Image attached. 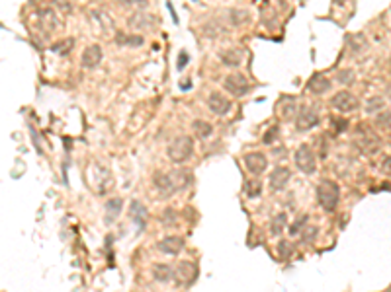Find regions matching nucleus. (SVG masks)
Segmentation results:
<instances>
[{
	"label": "nucleus",
	"instance_id": "1",
	"mask_svg": "<svg viewBox=\"0 0 391 292\" xmlns=\"http://www.w3.org/2000/svg\"><path fill=\"white\" fill-rule=\"evenodd\" d=\"M338 199H340V189H338V185L335 181H331V179L319 181V185H317V201H319V206L325 212H335Z\"/></svg>",
	"mask_w": 391,
	"mask_h": 292
},
{
	"label": "nucleus",
	"instance_id": "2",
	"mask_svg": "<svg viewBox=\"0 0 391 292\" xmlns=\"http://www.w3.org/2000/svg\"><path fill=\"white\" fill-rule=\"evenodd\" d=\"M167 152H168V158H170L174 164L186 162V160L192 156V152H194V141H192V137L180 135V137L172 139L167 148Z\"/></svg>",
	"mask_w": 391,
	"mask_h": 292
},
{
	"label": "nucleus",
	"instance_id": "3",
	"mask_svg": "<svg viewBox=\"0 0 391 292\" xmlns=\"http://www.w3.org/2000/svg\"><path fill=\"white\" fill-rule=\"evenodd\" d=\"M356 146L364 154H376L380 150V137L370 129H366V125H360L356 129Z\"/></svg>",
	"mask_w": 391,
	"mask_h": 292
},
{
	"label": "nucleus",
	"instance_id": "4",
	"mask_svg": "<svg viewBox=\"0 0 391 292\" xmlns=\"http://www.w3.org/2000/svg\"><path fill=\"white\" fill-rule=\"evenodd\" d=\"M293 160H295V166H297L303 174H307V175L315 174L317 160H315V154H313L311 146H307V145L299 146V148L295 150V154H293Z\"/></svg>",
	"mask_w": 391,
	"mask_h": 292
},
{
	"label": "nucleus",
	"instance_id": "5",
	"mask_svg": "<svg viewBox=\"0 0 391 292\" xmlns=\"http://www.w3.org/2000/svg\"><path fill=\"white\" fill-rule=\"evenodd\" d=\"M223 86L231 96H237V97H243L249 90H250V84H249L247 76H245V74H241V72L229 74V76L225 78Z\"/></svg>",
	"mask_w": 391,
	"mask_h": 292
},
{
	"label": "nucleus",
	"instance_id": "6",
	"mask_svg": "<svg viewBox=\"0 0 391 292\" xmlns=\"http://www.w3.org/2000/svg\"><path fill=\"white\" fill-rule=\"evenodd\" d=\"M319 113L315 111V107H307L303 105L299 111H297V117H295V125H297V131H309L313 127L319 125Z\"/></svg>",
	"mask_w": 391,
	"mask_h": 292
},
{
	"label": "nucleus",
	"instance_id": "7",
	"mask_svg": "<svg viewBox=\"0 0 391 292\" xmlns=\"http://www.w3.org/2000/svg\"><path fill=\"white\" fill-rule=\"evenodd\" d=\"M331 105L335 107L336 111H340V113H348V111H354L358 107V99H356V96H352L350 92L342 90V92H336L335 96H333Z\"/></svg>",
	"mask_w": 391,
	"mask_h": 292
},
{
	"label": "nucleus",
	"instance_id": "8",
	"mask_svg": "<svg viewBox=\"0 0 391 292\" xmlns=\"http://www.w3.org/2000/svg\"><path fill=\"white\" fill-rule=\"evenodd\" d=\"M245 166L252 175H260L268 168V158L262 152H249L245 156Z\"/></svg>",
	"mask_w": 391,
	"mask_h": 292
},
{
	"label": "nucleus",
	"instance_id": "9",
	"mask_svg": "<svg viewBox=\"0 0 391 292\" xmlns=\"http://www.w3.org/2000/svg\"><path fill=\"white\" fill-rule=\"evenodd\" d=\"M289 177H291L289 168H285V166H278V168H274V172L270 174V179H268V183H270L272 191H284V189H285V185H287V181H289Z\"/></svg>",
	"mask_w": 391,
	"mask_h": 292
},
{
	"label": "nucleus",
	"instance_id": "10",
	"mask_svg": "<svg viewBox=\"0 0 391 292\" xmlns=\"http://www.w3.org/2000/svg\"><path fill=\"white\" fill-rule=\"evenodd\" d=\"M153 185L157 187V191L161 197H172L176 193V187L170 179V174H163V172H157L153 175Z\"/></svg>",
	"mask_w": 391,
	"mask_h": 292
},
{
	"label": "nucleus",
	"instance_id": "11",
	"mask_svg": "<svg viewBox=\"0 0 391 292\" xmlns=\"http://www.w3.org/2000/svg\"><path fill=\"white\" fill-rule=\"evenodd\" d=\"M157 249L161 253H167V255H178L182 249H184V238L180 236H167L165 240L157 243Z\"/></svg>",
	"mask_w": 391,
	"mask_h": 292
},
{
	"label": "nucleus",
	"instance_id": "12",
	"mask_svg": "<svg viewBox=\"0 0 391 292\" xmlns=\"http://www.w3.org/2000/svg\"><path fill=\"white\" fill-rule=\"evenodd\" d=\"M174 277L178 279V285H180V283H182V285H190V283L198 277V269H196V265H192V263L184 261V263H180V265H178V269H176Z\"/></svg>",
	"mask_w": 391,
	"mask_h": 292
},
{
	"label": "nucleus",
	"instance_id": "13",
	"mask_svg": "<svg viewBox=\"0 0 391 292\" xmlns=\"http://www.w3.org/2000/svg\"><path fill=\"white\" fill-rule=\"evenodd\" d=\"M100 60H102V49L98 45H90V47L84 49V53H82V66L84 68L92 70L100 64Z\"/></svg>",
	"mask_w": 391,
	"mask_h": 292
},
{
	"label": "nucleus",
	"instance_id": "14",
	"mask_svg": "<svg viewBox=\"0 0 391 292\" xmlns=\"http://www.w3.org/2000/svg\"><path fill=\"white\" fill-rule=\"evenodd\" d=\"M208 105H210V109H212L215 115H227L229 109H231V101L225 96H221L219 92H213V94L210 96Z\"/></svg>",
	"mask_w": 391,
	"mask_h": 292
},
{
	"label": "nucleus",
	"instance_id": "15",
	"mask_svg": "<svg viewBox=\"0 0 391 292\" xmlns=\"http://www.w3.org/2000/svg\"><path fill=\"white\" fill-rule=\"evenodd\" d=\"M307 90L313 92L315 96H323L325 92L331 90V80H327V78L321 76V74H313L311 80L307 82Z\"/></svg>",
	"mask_w": 391,
	"mask_h": 292
},
{
	"label": "nucleus",
	"instance_id": "16",
	"mask_svg": "<svg viewBox=\"0 0 391 292\" xmlns=\"http://www.w3.org/2000/svg\"><path fill=\"white\" fill-rule=\"evenodd\" d=\"M127 24H129L131 28H135V29H147V28H153V26L157 24V20H155V16L137 12V14H133V16L127 20Z\"/></svg>",
	"mask_w": 391,
	"mask_h": 292
},
{
	"label": "nucleus",
	"instance_id": "17",
	"mask_svg": "<svg viewBox=\"0 0 391 292\" xmlns=\"http://www.w3.org/2000/svg\"><path fill=\"white\" fill-rule=\"evenodd\" d=\"M170 179H172V183H174L176 191H182L184 187H188V185H190L192 175H190V172H188V170H174V172H170Z\"/></svg>",
	"mask_w": 391,
	"mask_h": 292
},
{
	"label": "nucleus",
	"instance_id": "18",
	"mask_svg": "<svg viewBox=\"0 0 391 292\" xmlns=\"http://www.w3.org/2000/svg\"><path fill=\"white\" fill-rule=\"evenodd\" d=\"M129 210H131V216H133V220H135L137 228L141 230V228L145 226V220H147V208H145V204H143V203H139V201H133Z\"/></svg>",
	"mask_w": 391,
	"mask_h": 292
},
{
	"label": "nucleus",
	"instance_id": "19",
	"mask_svg": "<svg viewBox=\"0 0 391 292\" xmlns=\"http://www.w3.org/2000/svg\"><path fill=\"white\" fill-rule=\"evenodd\" d=\"M172 277H174V271H172L170 265L157 263V265L153 267V279H155L157 283H168Z\"/></svg>",
	"mask_w": 391,
	"mask_h": 292
},
{
	"label": "nucleus",
	"instance_id": "20",
	"mask_svg": "<svg viewBox=\"0 0 391 292\" xmlns=\"http://www.w3.org/2000/svg\"><path fill=\"white\" fill-rule=\"evenodd\" d=\"M243 58V51L241 49H229L227 53H221V60L227 66H239Z\"/></svg>",
	"mask_w": 391,
	"mask_h": 292
},
{
	"label": "nucleus",
	"instance_id": "21",
	"mask_svg": "<svg viewBox=\"0 0 391 292\" xmlns=\"http://www.w3.org/2000/svg\"><path fill=\"white\" fill-rule=\"evenodd\" d=\"M285 222H287V214H285V212H280V214H276V216L272 218V222H270V232H272V236H280V234L284 232Z\"/></svg>",
	"mask_w": 391,
	"mask_h": 292
},
{
	"label": "nucleus",
	"instance_id": "22",
	"mask_svg": "<svg viewBox=\"0 0 391 292\" xmlns=\"http://www.w3.org/2000/svg\"><path fill=\"white\" fill-rule=\"evenodd\" d=\"M119 210H121V199H112V201H108V204H106V222H108V224H112L113 218L119 214Z\"/></svg>",
	"mask_w": 391,
	"mask_h": 292
},
{
	"label": "nucleus",
	"instance_id": "23",
	"mask_svg": "<svg viewBox=\"0 0 391 292\" xmlns=\"http://www.w3.org/2000/svg\"><path fill=\"white\" fill-rule=\"evenodd\" d=\"M115 41L119 45H137V47L143 45V37L141 35H127V33H121V31H117Z\"/></svg>",
	"mask_w": 391,
	"mask_h": 292
},
{
	"label": "nucleus",
	"instance_id": "24",
	"mask_svg": "<svg viewBox=\"0 0 391 292\" xmlns=\"http://www.w3.org/2000/svg\"><path fill=\"white\" fill-rule=\"evenodd\" d=\"M194 131H196V135L200 137V139H208L212 133H213V127L208 123V121H202V119H198V121H194Z\"/></svg>",
	"mask_w": 391,
	"mask_h": 292
},
{
	"label": "nucleus",
	"instance_id": "25",
	"mask_svg": "<svg viewBox=\"0 0 391 292\" xmlns=\"http://www.w3.org/2000/svg\"><path fill=\"white\" fill-rule=\"evenodd\" d=\"M376 125L391 135V111H382V113L376 117Z\"/></svg>",
	"mask_w": 391,
	"mask_h": 292
},
{
	"label": "nucleus",
	"instance_id": "26",
	"mask_svg": "<svg viewBox=\"0 0 391 292\" xmlns=\"http://www.w3.org/2000/svg\"><path fill=\"white\" fill-rule=\"evenodd\" d=\"M260 191H262V185H260L258 179H249V181H245V193H247V197H258Z\"/></svg>",
	"mask_w": 391,
	"mask_h": 292
},
{
	"label": "nucleus",
	"instance_id": "27",
	"mask_svg": "<svg viewBox=\"0 0 391 292\" xmlns=\"http://www.w3.org/2000/svg\"><path fill=\"white\" fill-rule=\"evenodd\" d=\"M247 18H249V14H247L245 10H237V8L229 10V22H231L233 26H239V24L247 22Z\"/></svg>",
	"mask_w": 391,
	"mask_h": 292
},
{
	"label": "nucleus",
	"instance_id": "28",
	"mask_svg": "<svg viewBox=\"0 0 391 292\" xmlns=\"http://www.w3.org/2000/svg\"><path fill=\"white\" fill-rule=\"evenodd\" d=\"M382 109H384V97L374 96L368 99V103H366V111L368 113H376V111H382Z\"/></svg>",
	"mask_w": 391,
	"mask_h": 292
},
{
	"label": "nucleus",
	"instance_id": "29",
	"mask_svg": "<svg viewBox=\"0 0 391 292\" xmlns=\"http://www.w3.org/2000/svg\"><path fill=\"white\" fill-rule=\"evenodd\" d=\"M285 103H287V105H284V101H282V105H280V115H282L284 119H289V117L293 115V111H295L293 97H285Z\"/></svg>",
	"mask_w": 391,
	"mask_h": 292
},
{
	"label": "nucleus",
	"instance_id": "30",
	"mask_svg": "<svg viewBox=\"0 0 391 292\" xmlns=\"http://www.w3.org/2000/svg\"><path fill=\"white\" fill-rule=\"evenodd\" d=\"M72 45H74L72 39H63V41L55 43V45L51 47V51H53V53H59V55H67V53L72 49Z\"/></svg>",
	"mask_w": 391,
	"mask_h": 292
},
{
	"label": "nucleus",
	"instance_id": "31",
	"mask_svg": "<svg viewBox=\"0 0 391 292\" xmlns=\"http://www.w3.org/2000/svg\"><path fill=\"white\" fill-rule=\"evenodd\" d=\"M291 251H293V245L287 242V240H282L278 243V255L280 259H287L289 255H291Z\"/></svg>",
	"mask_w": 391,
	"mask_h": 292
},
{
	"label": "nucleus",
	"instance_id": "32",
	"mask_svg": "<svg viewBox=\"0 0 391 292\" xmlns=\"http://www.w3.org/2000/svg\"><path fill=\"white\" fill-rule=\"evenodd\" d=\"M336 80L340 82V84H352L354 82V72L348 68V70H340L338 74H336Z\"/></svg>",
	"mask_w": 391,
	"mask_h": 292
},
{
	"label": "nucleus",
	"instance_id": "33",
	"mask_svg": "<svg viewBox=\"0 0 391 292\" xmlns=\"http://www.w3.org/2000/svg\"><path fill=\"white\" fill-rule=\"evenodd\" d=\"M317 228L315 226H311V228H307V230H303L301 232V242L303 243H311L313 240H315V236H317Z\"/></svg>",
	"mask_w": 391,
	"mask_h": 292
},
{
	"label": "nucleus",
	"instance_id": "34",
	"mask_svg": "<svg viewBox=\"0 0 391 292\" xmlns=\"http://www.w3.org/2000/svg\"><path fill=\"white\" fill-rule=\"evenodd\" d=\"M176 220H178L176 212H174L172 208H167V210H165V214H163V224H167V226H174V224H176Z\"/></svg>",
	"mask_w": 391,
	"mask_h": 292
},
{
	"label": "nucleus",
	"instance_id": "35",
	"mask_svg": "<svg viewBox=\"0 0 391 292\" xmlns=\"http://www.w3.org/2000/svg\"><path fill=\"white\" fill-rule=\"evenodd\" d=\"M346 127H348V121H346V119H333V129H335V133H344Z\"/></svg>",
	"mask_w": 391,
	"mask_h": 292
},
{
	"label": "nucleus",
	"instance_id": "36",
	"mask_svg": "<svg viewBox=\"0 0 391 292\" xmlns=\"http://www.w3.org/2000/svg\"><path fill=\"white\" fill-rule=\"evenodd\" d=\"M303 224H307V214H305V216H299V218H297V222H295V224H293V226L289 228V234H297V232H299V228H301Z\"/></svg>",
	"mask_w": 391,
	"mask_h": 292
},
{
	"label": "nucleus",
	"instance_id": "37",
	"mask_svg": "<svg viewBox=\"0 0 391 292\" xmlns=\"http://www.w3.org/2000/svg\"><path fill=\"white\" fill-rule=\"evenodd\" d=\"M188 60H190L188 53H184V51H182V53L178 55V64H176V66H178V70H184V68H186V64H188Z\"/></svg>",
	"mask_w": 391,
	"mask_h": 292
},
{
	"label": "nucleus",
	"instance_id": "38",
	"mask_svg": "<svg viewBox=\"0 0 391 292\" xmlns=\"http://www.w3.org/2000/svg\"><path fill=\"white\" fill-rule=\"evenodd\" d=\"M276 135H278V129H276V127H270V129H268V133H266V135H264V139H262V141H264V145H272V139H276Z\"/></svg>",
	"mask_w": 391,
	"mask_h": 292
},
{
	"label": "nucleus",
	"instance_id": "39",
	"mask_svg": "<svg viewBox=\"0 0 391 292\" xmlns=\"http://www.w3.org/2000/svg\"><path fill=\"white\" fill-rule=\"evenodd\" d=\"M382 168H384V172H386V174H391V156L384 158V164H382Z\"/></svg>",
	"mask_w": 391,
	"mask_h": 292
}]
</instances>
